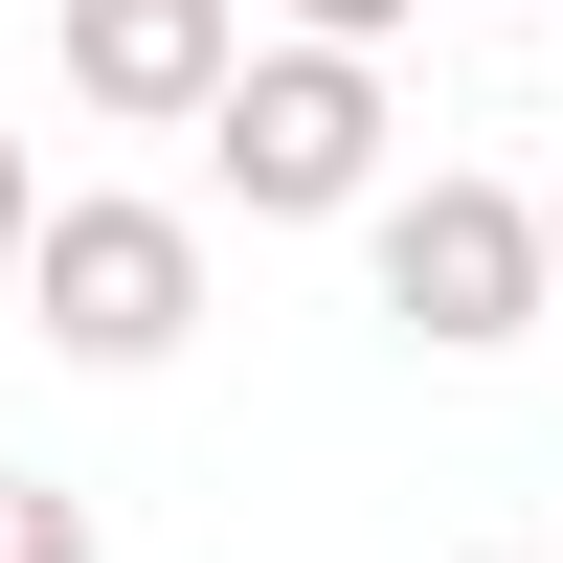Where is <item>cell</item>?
<instances>
[{"mask_svg": "<svg viewBox=\"0 0 563 563\" xmlns=\"http://www.w3.org/2000/svg\"><path fill=\"white\" fill-rule=\"evenodd\" d=\"M180 135L225 158L249 225H361V180H384V68H361V45H225V90Z\"/></svg>", "mask_w": 563, "mask_h": 563, "instance_id": "7a4b0ae2", "label": "cell"}, {"mask_svg": "<svg viewBox=\"0 0 563 563\" xmlns=\"http://www.w3.org/2000/svg\"><path fill=\"white\" fill-rule=\"evenodd\" d=\"M406 23H429V0H294V45H361V68H384Z\"/></svg>", "mask_w": 563, "mask_h": 563, "instance_id": "8992f818", "label": "cell"}, {"mask_svg": "<svg viewBox=\"0 0 563 563\" xmlns=\"http://www.w3.org/2000/svg\"><path fill=\"white\" fill-rule=\"evenodd\" d=\"M0 563H113V541H90L68 474H0Z\"/></svg>", "mask_w": 563, "mask_h": 563, "instance_id": "5b68a950", "label": "cell"}, {"mask_svg": "<svg viewBox=\"0 0 563 563\" xmlns=\"http://www.w3.org/2000/svg\"><path fill=\"white\" fill-rule=\"evenodd\" d=\"M23 203H45V158H23V135H0V271H23Z\"/></svg>", "mask_w": 563, "mask_h": 563, "instance_id": "52a82bcc", "label": "cell"}, {"mask_svg": "<svg viewBox=\"0 0 563 563\" xmlns=\"http://www.w3.org/2000/svg\"><path fill=\"white\" fill-rule=\"evenodd\" d=\"M496 563H519V541H496Z\"/></svg>", "mask_w": 563, "mask_h": 563, "instance_id": "9c48e42d", "label": "cell"}, {"mask_svg": "<svg viewBox=\"0 0 563 563\" xmlns=\"http://www.w3.org/2000/svg\"><path fill=\"white\" fill-rule=\"evenodd\" d=\"M519 203H541V316H563V180H519Z\"/></svg>", "mask_w": 563, "mask_h": 563, "instance_id": "ba28073f", "label": "cell"}, {"mask_svg": "<svg viewBox=\"0 0 563 563\" xmlns=\"http://www.w3.org/2000/svg\"><path fill=\"white\" fill-rule=\"evenodd\" d=\"M361 271H384V316H406L429 361L541 339V203H519V180H474V158H429V180H361Z\"/></svg>", "mask_w": 563, "mask_h": 563, "instance_id": "3957f363", "label": "cell"}, {"mask_svg": "<svg viewBox=\"0 0 563 563\" xmlns=\"http://www.w3.org/2000/svg\"><path fill=\"white\" fill-rule=\"evenodd\" d=\"M23 339H68L90 384H158L180 339H203V225L135 203V180H68V203H23Z\"/></svg>", "mask_w": 563, "mask_h": 563, "instance_id": "6da1fadb", "label": "cell"}, {"mask_svg": "<svg viewBox=\"0 0 563 563\" xmlns=\"http://www.w3.org/2000/svg\"><path fill=\"white\" fill-rule=\"evenodd\" d=\"M225 45H249V0H68V90H90V113H135V135L203 113Z\"/></svg>", "mask_w": 563, "mask_h": 563, "instance_id": "277c9868", "label": "cell"}]
</instances>
